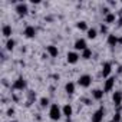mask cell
<instances>
[{
  "label": "cell",
  "instance_id": "f546056e",
  "mask_svg": "<svg viewBox=\"0 0 122 122\" xmlns=\"http://www.w3.org/2000/svg\"><path fill=\"white\" fill-rule=\"evenodd\" d=\"M121 122H122V121H121Z\"/></svg>",
  "mask_w": 122,
  "mask_h": 122
},
{
  "label": "cell",
  "instance_id": "5bb4252c",
  "mask_svg": "<svg viewBox=\"0 0 122 122\" xmlns=\"http://www.w3.org/2000/svg\"><path fill=\"white\" fill-rule=\"evenodd\" d=\"M62 113H63V116H65V118L71 119V118H72V115H73V106H72L71 103H65V105L62 106Z\"/></svg>",
  "mask_w": 122,
  "mask_h": 122
},
{
  "label": "cell",
  "instance_id": "52a82bcc",
  "mask_svg": "<svg viewBox=\"0 0 122 122\" xmlns=\"http://www.w3.org/2000/svg\"><path fill=\"white\" fill-rule=\"evenodd\" d=\"M79 60H81V53L79 52H76V50L68 52V55H66V62L69 65H76Z\"/></svg>",
  "mask_w": 122,
  "mask_h": 122
},
{
  "label": "cell",
  "instance_id": "7c38bea8",
  "mask_svg": "<svg viewBox=\"0 0 122 122\" xmlns=\"http://www.w3.org/2000/svg\"><path fill=\"white\" fill-rule=\"evenodd\" d=\"M116 22H118V16H116L115 12H111V13H108L106 16H103V23H105V25H113V23H116Z\"/></svg>",
  "mask_w": 122,
  "mask_h": 122
},
{
  "label": "cell",
  "instance_id": "cb8c5ba5",
  "mask_svg": "<svg viewBox=\"0 0 122 122\" xmlns=\"http://www.w3.org/2000/svg\"><path fill=\"white\" fill-rule=\"evenodd\" d=\"M112 121H113V122H121V121H122V113H121L119 111H116L115 115H113V118H112Z\"/></svg>",
  "mask_w": 122,
  "mask_h": 122
},
{
  "label": "cell",
  "instance_id": "277c9868",
  "mask_svg": "<svg viewBox=\"0 0 122 122\" xmlns=\"http://www.w3.org/2000/svg\"><path fill=\"white\" fill-rule=\"evenodd\" d=\"M92 82H93V79H92V76L89 75V73H83V75H81L79 78H78V85L81 86V88H89L91 85H92Z\"/></svg>",
  "mask_w": 122,
  "mask_h": 122
},
{
  "label": "cell",
  "instance_id": "5b68a950",
  "mask_svg": "<svg viewBox=\"0 0 122 122\" xmlns=\"http://www.w3.org/2000/svg\"><path fill=\"white\" fill-rule=\"evenodd\" d=\"M115 82H116V76H109V78H106L105 81H103V92L105 93H109V92H112L113 91V88H115Z\"/></svg>",
  "mask_w": 122,
  "mask_h": 122
},
{
  "label": "cell",
  "instance_id": "44dd1931",
  "mask_svg": "<svg viewBox=\"0 0 122 122\" xmlns=\"http://www.w3.org/2000/svg\"><path fill=\"white\" fill-rule=\"evenodd\" d=\"M15 47H16V40H15L13 37H12V39H7L6 43H5V49L9 50V52H12Z\"/></svg>",
  "mask_w": 122,
  "mask_h": 122
},
{
  "label": "cell",
  "instance_id": "3957f363",
  "mask_svg": "<svg viewBox=\"0 0 122 122\" xmlns=\"http://www.w3.org/2000/svg\"><path fill=\"white\" fill-rule=\"evenodd\" d=\"M15 12L17 13V16L25 17V16L29 13V5H27L26 2H19V3H16V6H15Z\"/></svg>",
  "mask_w": 122,
  "mask_h": 122
},
{
  "label": "cell",
  "instance_id": "484cf974",
  "mask_svg": "<svg viewBox=\"0 0 122 122\" xmlns=\"http://www.w3.org/2000/svg\"><path fill=\"white\" fill-rule=\"evenodd\" d=\"M15 112H16L15 108H9V109L6 111V115H7L9 118H13V116H15Z\"/></svg>",
  "mask_w": 122,
  "mask_h": 122
},
{
  "label": "cell",
  "instance_id": "30bf717a",
  "mask_svg": "<svg viewBox=\"0 0 122 122\" xmlns=\"http://www.w3.org/2000/svg\"><path fill=\"white\" fill-rule=\"evenodd\" d=\"M106 45L111 46V47L118 46V45H119V36L115 35V33H109V35L106 36Z\"/></svg>",
  "mask_w": 122,
  "mask_h": 122
},
{
  "label": "cell",
  "instance_id": "f1b7e54d",
  "mask_svg": "<svg viewBox=\"0 0 122 122\" xmlns=\"http://www.w3.org/2000/svg\"><path fill=\"white\" fill-rule=\"evenodd\" d=\"M12 122H17V121H12Z\"/></svg>",
  "mask_w": 122,
  "mask_h": 122
},
{
  "label": "cell",
  "instance_id": "2e32d148",
  "mask_svg": "<svg viewBox=\"0 0 122 122\" xmlns=\"http://www.w3.org/2000/svg\"><path fill=\"white\" fill-rule=\"evenodd\" d=\"M2 35H3V37H6V39H12V35H13L12 26H10V25H3V27H2Z\"/></svg>",
  "mask_w": 122,
  "mask_h": 122
},
{
  "label": "cell",
  "instance_id": "d4e9b609",
  "mask_svg": "<svg viewBox=\"0 0 122 122\" xmlns=\"http://www.w3.org/2000/svg\"><path fill=\"white\" fill-rule=\"evenodd\" d=\"M99 32H101L102 35H106V36H108V35H109V33H108V25L102 23V25H101V29H99Z\"/></svg>",
  "mask_w": 122,
  "mask_h": 122
},
{
  "label": "cell",
  "instance_id": "9c48e42d",
  "mask_svg": "<svg viewBox=\"0 0 122 122\" xmlns=\"http://www.w3.org/2000/svg\"><path fill=\"white\" fill-rule=\"evenodd\" d=\"M102 78L106 79L109 76H112V62H103L102 65Z\"/></svg>",
  "mask_w": 122,
  "mask_h": 122
},
{
  "label": "cell",
  "instance_id": "8992f818",
  "mask_svg": "<svg viewBox=\"0 0 122 122\" xmlns=\"http://www.w3.org/2000/svg\"><path fill=\"white\" fill-rule=\"evenodd\" d=\"M37 35V29L33 26V25H26L25 29H23V36L26 39H35Z\"/></svg>",
  "mask_w": 122,
  "mask_h": 122
},
{
  "label": "cell",
  "instance_id": "7402d4cb",
  "mask_svg": "<svg viewBox=\"0 0 122 122\" xmlns=\"http://www.w3.org/2000/svg\"><path fill=\"white\" fill-rule=\"evenodd\" d=\"M92 55H93V52H92V49H85L82 53H81V59H83V60H89L91 57H92Z\"/></svg>",
  "mask_w": 122,
  "mask_h": 122
},
{
  "label": "cell",
  "instance_id": "ba28073f",
  "mask_svg": "<svg viewBox=\"0 0 122 122\" xmlns=\"http://www.w3.org/2000/svg\"><path fill=\"white\" fill-rule=\"evenodd\" d=\"M73 49H75L76 52H81V53H82L85 49H88V42H86V39H83V37L76 39L75 43H73Z\"/></svg>",
  "mask_w": 122,
  "mask_h": 122
},
{
  "label": "cell",
  "instance_id": "6da1fadb",
  "mask_svg": "<svg viewBox=\"0 0 122 122\" xmlns=\"http://www.w3.org/2000/svg\"><path fill=\"white\" fill-rule=\"evenodd\" d=\"M47 115H49V119L57 122V121L62 119V116H63V113H62V108H60L57 103H52V105L49 106V112H47Z\"/></svg>",
  "mask_w": 122,
  "mask_h": 122
},
{
  "label": "cell",
  "instance_id": "83f0119b",
  "mask_svg": "<svg viewBox=\"0 0 122 122\" xmlns=\"http://www.w3.org/2000/svg\"><path fill=\"white\" fill-rule=\"evenodd\" d=\"M108 122H113V121H112V119H111V121H108Z\"/></svg>",
  "mask_w": 122,
  "mask_h": 122
},
{
  "label": "cell",
  "instance_id": "d6986e66",
  "mask_svg": "<svg viewBox=\"0 0 122 122\" xmlns=\"http://www.w3.org/2000/svg\"><path fill=\"white\" fill-rule=\"evenodd\" d=\"M103 96H105L103 89H93V91H92V99H95V101H101Z\"/></svg>",
  "mask_w": 122,
  "mask_h": 122
},
{
  "label": "cell",
  "instance_id": "4fadbf2b",
  "mask_svg": "<svg viewBox=\"0 0 122 122\" xmlns=\"http://www.w3.org/2000/svg\"><path fill=\"white\" fill-rule=\"evenodd\" d=\"M112 102H113L115 106L121 108V105H122V91H115L112 93Z\"/></svg>",
  "mask_w": 122,
  "mask_h": 122
},
{
  "label": "cell",
  "instance_id": "ffe728a7",
  "mask_svg": "<svg viewBox=\"0 0 122 122\" xmlns=\"http://www.w3.org/2000/svg\"><path fill=\"white\" fill-rule=\"evenodd\" d=\"M75 26H76V29L81 30V32H88V29H89V26H88V23H86L85 20H78Z\"/></svg>",
  "mask_w": 122,
  "mask_h": 122
},
{
  "label": "cell",
  "instance_id": "8fae6325",
  "mask_svg": "<svg viewBox=\"0 0 122 122\" xmlns=\"http://www.w3.org/2000/svg\"><path fill=\"white\" fill-rule=\"evenodd\" d=\"M103 116H105V109L103 108H99L96 109L93 113H92V122H102L103 121Z\"/></svg>",
  "mask_w": 122,
  "mask_h": 122
},
{
  "label": "cell",
  "instance_id": "ac0fdd59",
  "mask_svg": "<svg viewBox=\"0 0 122 122\" xmlns=\"http://www.w3.org/2000/svg\"><path fill=\"white\" fill-rule=\"evenodd\" d=\"M98 35H99V32H98V29H95V27H89V29H88V32H86V37H88L89 40L96 39V37H98Z\"/></svg>",
  "mask_w": 122,
  "mask_h": 122
},
{
  "label": "cell",
  "instance_id": "e0dca14e",
  "mask_svg": "<svg viewBox=\"0 0 122 122\" xmlns=\"http://www.w3.org/2000/svg\"><path fill=\"white\" fill-rule=\"evenodd\" d=\"M65 92L68 93V95H73L75 92H76V83L75 82H66L65 83Z\"/></svg>",
  "mask_w": 122,
  "mask_h": 122
},
{
  "label": "cell",
  "instance_id": "7a4b0ae2",
  "mask_svg": "<svg viewBox=\"0 0 122 122\" xmlns=\"http://www.w3.org/2000/svg\"><path fill=\"white\" fill-rule=\"evenodd\" d=\"M27 88V81L23 76H19L12 83V91H25Z\"/></svg>",
  "mask_w": 122,
  "mask_h": 122
},
{
  "label": "cell",
  "instance_id": "603a6c76",
  "mask_svg": "<svg viewBox=\"0 0 122 122\" xmlns=\"http://www.w3.org/2000/svg\"><path fill=\"white\" fill-rule=\"evenodd\" d=\"M39 105H40V108H47V106H50L52 103H50V99L47 98V96H42L40 99H39Z\"/></svg>",
  "mask_w": 122,
  "mask_h": 122
},
{
  "label": "cell",
  "instance_id": "9a60e30c",
  "mask_svg": "<svg viewBox=\"0 0 122 122\" xmlns=\"http://www.w3.org/2000/svg\"><path fill=\"white\" fill-rule=\"evenodd\" d=\"M46 53L49 55V57H57L59 49H57V46H55V45H47V46H46Z\"/></svg>",
  "mask_w": 122,
  "mask_h": 122
},
{
  "label": "cell",
  "instance_id": "4316f807",
  "mask_svg": "<svg viewBox=\"0 0 122 122\" xmlns=\"http://www.w3.org/2000/svg\"><path fill=\"white\" fill-rule=\"evenodd\" d=\"M119 45H122V36L119 37Z\"/></svg>",
  "mask_w": 122,
  "mask_h": 122
}]
</instances>
